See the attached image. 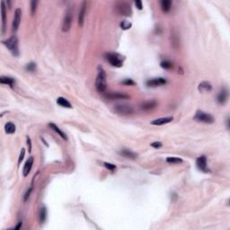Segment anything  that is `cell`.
<instances>
[{"mask_svg":"<svg viewBox=\"0 0 230 230\" xmlns=\"http://www.w3.org/2000/svg\"><path fill=\"white\" fill-rule=\"evenodd\" d=\"M106 73L102 67H98V74L95 80V87L97 92L103 94L107 89V81H106Z\"/></svg>","mask_w":230,"mask_h":230,"instance_id":"1","label":"cell"},{"mask_svg":"<svg viewBox=\"0 0 230 230\" xmlns=\"http://www.w3.org/2000/svg\"><path fill=\"white\" fill-rule=\"evenodd\" d=\"M3 44L10 50L12 54L15 57H17L19 55V48H18V39L16 36L13 35L10 38H8L7 40L4 41Z\"/></svg>","mask_w":230,"mask_h":230,"instance_id":"2","label":"cell"},{"mask_svg":"<svg viewBox=\"0 0 230 230\" xmlns=\"http://www.w3.org/2000/svg\"><path fill=\"white\" fill-rule=\"evenodd\" d=\"M105 59L112 67H121L123 65L124 58L119 53H115V52L106 53L105 54Z\"/></svg>","mask_w":230,"mask_h":230,"instance_id":"3","label":"cell"},{"mask_svg":"<svg viewBox=\"0 0 230 230\" xmlns=\"http://www.w3.org/2000/svg\"><path fill=\"white\" fill-rule=\"evenodd\" d=\"M194 120L200 122H203V123H213L214 122V117L207 113L203 111H197L195 115H194Z\"/></svg>","mask_w":230,"mask_h":230,"instance_id":"4","label":"cell"},{"mask_svg":"<svg viewBox=\"0 0 230 230\" xmlns=\"http://www.w3.org/2000/svg\"><path fill=\"white\" fill-rule=\"evenodd\" d=\"M114 111L120 115H131L134 113V109L129 104L119 103L114 106Z\"/></svg>","mask_w":230,"mask_h":230,"instance_id":"5","label":"cell"},{"mask_svg":"<svg viewBox=\"0 0 230 230\" xmlns=\"http://www.w3.org/2000/svg\"><path fill=\"white\" fill-rule=\"evenodd\" d=\"M116 11L121 15H125V16H131L132 14L131 6L128 3L125 2H119L115 6Z\"/></svg>","mask_w":230,"mask_h":230,"instance_id":"6","label":"cell"},{"mask_svg":"<svg viewBox=\"0 0 230 230\" xmlns=\"http://www.w3.org/2000/svg\"><path fill=\"white\" fill-rule=\"evenodd\" d=\"M72 20H73V11L72 8H68L67 10L64 19H63V23H62V31L63 32H68L71 28L72 24Z\"/></svg>","mask_w":230,"mask_h":230,"instance_id":"7","label":"cell"},{"mask_svg":"<svg viewBox=\"0 0 230 230\" xmlns=\"http://www.w3.org/2000/svg\"><path fill=\"white\" fill-rule=\"evenodd\" d=\"M21 18H22V11L20 8H16L14 11V15L13 19V24H12V29L13 32H16L19 28L20 22H21Z\"/></svg>","mask_w":230,"mask_h":230,"instance_id":"8","label":"cell"},{"mask_svg":"<svg viewBox=\"0 0 230 230\" xmlns=\"http://www.w3.org/2000/svg\"><path fill=\"white\" fill-rule=\"evenodd\" d=\"M167 83L166 79H164L163 77H156V78H152L149 79L146 82V85L148 87H157L160 86H164Z\"/></svg>","mask_w":230,"mask_h":230,"instance_id":"9","label":"cell"},{"mask_svg":"<svg viewBox=\"0 0 230 230\" xmlns=\"http://www.w3.org/2000/svg\"><path fill=\"white\" fill-rule=\"evenodd\" d=\"M196 165H197L198 169L201 172H204V173L209 172V170L207 167V157L205 155H200L198 157L196 160Z\"/></svg>","mask_w":230,"mask_h":230,"instance_id":"10","label":"cell"},{"mask_svg":"<svg viewBox=\"0 0 230 230\" xmlns=\"http://www.w3.org/2000/svg\"><path fill=\"white\" fill-rule=\"evenodd\" d=\"M105 96H106V98L110 99V100H127V99H130V96L127 94L121 93V92L108 93Z\"/></svg>","mask_w":230,"mask_h":230,"instance_id":"11","label":"cell"},{"mask_svg":"<svg viewBox=\"0 0 230 230\" xmlns=\"http://www.w3.org/2000/svg\"><path fill=\"white\" fill-rule=\"evenodd\" d=\"M87 2H83L82 6H81V9L79 11V14H78V24L79 26H83L84 25V22H85V17H86V14H87Z\"/></svg>","mask_w":230,"mask_h":230,"instance_id":"12","label":"cell"},{"mask_svg":"<svg viewBox=\"0 0 230 230\" xmlns=\"http://www.w3.org/2000/svg\"><path fill=\"white\" fill-rule=\"evenodd\" d=\"M228 91L226 89V88H222L220 91H219V95L217 96V101L219 103V104H224L227 103L228 101Z\"/></svg>","mask_w":230,"mask_h":230,"instance_id":"13","label":"cell"},{"mask_svg":"<svg viewBox=\"0 0 230 230\" xmlns=\"http://www.w3.org/2000/svg\"><path fill=\"white\" fill-rule=\"evenodd\" d=\"M157 105V103L155 100H149V101H146L141 103L140 108L143 111H150V110L155 109Z\"/></svg>","mask_w":230,"mask_h":230,"instance_id":"14","label":"cell"},{"mask_svg":"<svg viewBox=\"0 0 230 230\" xmlns=\"http://www.w3.org/2000/svg\"><path fill=\"white\" fill-rule=\"evenodd\" d=\"M33 161H34L33 157V156H31V157H29V159L25 162V164H24V166H23V170H22V174H23V176H24V177H26V176L29 175V173L31 172V170H32V168H33Z\"/></svg>","mask_w":230,"mask_h":230,"instance_id":"15","label":"cell"},{"mask_svg":"<svg viewBox=\"0 0 230 230\" xmlns=\"http://www.w3.org/2000/svg\"><path fill=\"white\" fill-rule=\"evenodd\" d=\"M174 121L173 117H164V118H159V119L154 120V121H151V124L155 125V126H161V125L170 123L171 121Z\"/></svg>","mask_w":230,"mask_h":230,"instance_id":"16","label":"cell"},{"mask_svg":"<svg viewBox=\"0 0 230 230\" xmlns=\"http://www.w3.org/2000/svg\"><path fill=\"white\" fill-rule=\"evenodd\" d=\"M198 89L200 93H207V92H210L212 90V85L209 83V82H207V81H203L201 82L199 87H198Z\"/></svg>","mask_w":230,"mask_h":230,"instance_id":"17","label":"cell"},{"mask_svg":"<svg viewBox=\"0 0 230 230\" xmlns=\"http://www.w3.org/2000/svg\"><path fill=\"white\" fill-rule=\"evenodd\" d=\"M1 12H2V33H5L6 31V6L5 2H1Z\"/></svg>","mask_w":230,"mask_h":230,"instance_id":"18","label":"cell"},{"mask_svg":"<svg viewBox=\"0 0 230 230\" xmlns=\"http://www.w3.org/2000/svg\"><path fill=\"white\" fill-rule=\"evenodd\" d=\"M49 127H50L51 130H53L56 133H58V134H59V135L62 139H65V140L67 139L66 134L62 131H61V130H60V129H59L57 125H56V124H54V123H52V122H51V123H50V124H49Z\"/></svg>","mask_w":230,"mask_h":230,"instance_id":"19","label":"cell"},{"mask_svg":"<svg viewBox=\"0 0 230 230\" xmlns=\"http://www.w3.org/2000/svg\"><path fill=\"white\" fill-rule=\"evenodd\" d=\"M0 83L3 84V85H8L11 87H13V86L15 83V80L10 77H4V76H2V77H0Z\"/></svg>","mask_w":230,"mask_h":230,"instance_id":"20","label":"cell"},{"mask_svg":"<svg viewBox=\"0 0 230 230\" xmlns=\"http://www.w3.org/2000/svg\"><path fill=\"white\" fill-rule=\"evenodd\" d=\"M57 103L59 105L64 107V108H72V105L69 103V101L67 100L66 98H64V97H59L57 99Z\"/></svg>","mask_w":230,"mask_h":230,"instance_id":"21","label":"cell"},{"mask_svg":"<svg viewBox=\"0 0 230 230\" xmlns=\"http://www.w3.org/2000/svg\"><path fill=\"white\" fill-rule=\"evenodd\" d=\"M120 154H121V155H123V156H125L127 158H131V159H135L138 156L137 154L132 152V151L129 150V149H123V150H121V152H120Z\"/></svg>","mask_w":230,"mask_h":230,"instance_id":"22","label":"cell"},{"mask_svg":"<svg viewBox=\"0 0 230 230\" xmlns=\"http://www.w3.org/2000/svg\"><path fill=\"white\" fill-rule=\"evenodd\" d=\"M171 6H172V1L170 0H163L161 1V8L164 13L170 11L171 9Z\"/></svg>","mask_w":230,"mask_h":230,"instance_id":"23","label":"cell"},{"mask_svg":"<svg viewBox=\"0 0 230 230\" xmlns=\"http://www.w3.org/2000/svg\"><path fill=\"white\" fill-rule=\"evenodd\" d=\"M5 131L7 134H14L15 132V125L13 122H7L5 125Z\"/></svg>","mask_w":230,"mask_h":230,"instance_id":"24","label":"cell"},{"mask_svg":"<svg viewBox=\"0 0 230 230\" xmlns=\"http://www.w3.org/2000/svg\"><path fill=\"white\" fill-rule=\"evenodd\" d=\"M46 217H47V209L45 207H42L40 210V222L43 223L46 219Z\"/></svg>","mask_w":230,"mask_h":230,"instance_id":"25","label":"cell"},{"mask_svg":"<svg viewBox=\"0 0 230 230\" xmlns=\"http://www.w3.org/2000/svg\"><path fill=\"white\" fill-rule=\"evenodd\" d=\"M166 162L169 164H181L183 160L179 157H167Z\"/></svg>","mask_w":230,"mask_h":230,"instance_id":"26","label":"cell"},{"mask_svg":"<svg viewBox=\"0 0 230 230\" xmlns=\"http://www.w3.org/2000/svg\"><path fill=\"white\" fill-rule=\"evenodd\" d=\"M161 67L164 68V69H171V68H173V63L172 62H170V61H168V60H164V61H162L161 62Z\"/></svg>","mask_w":230,"mask_h":230,"instance_id":"27","label":"cell"},{"mask_svg":"<svg viewBox=\"0 0 230 230\" xmlns=\"http://www.w3.org/2000/svg\"><path fill=\"white\" fill-rule=\"evenodd\" d=\"M121 27L123 30H128L131 27V23L127 20H124L121 22Z\"/></svg>","mask_w":230,"mask_h":230,"instance_id":"28","label":"cell"},{"mask_svg":"<svg viewBox=\"0 0 230 230\" xmlns=\"http://www.w3.org/2000/svg\"><path fill=\"white\" fill-rule=\"evenodd\" d=\"M35 68H36V64L33 63V62H31V63L27 64L26 67H25V69L28 70V71H31V72H33L35 70Z\"/></svg>","mask_w":230,"mask_h":230,"instance_id":"29","label":"cell"},{"mask_svg":"<svg viewBox=\"0 0 230 230\" xmlns=\"http://www.w3.org/2000/svg\"><path fill=\"white\" fill-rule=\"evenodd\" d=\"M122 85H125V86H135V82L132 80V79H130V78H127V79H124L122 82H121Z\"/></svg>","mask_w":230,"mask_h":230,"instance_id":"30","label":"cell"},{"mask_svg":"<svg viewBox=\"0 0 230 230\" xmlns=\"http://www.w3.org/2000/svg\"><path fill=\"white\" fill-rule=\"evenodd\" d=\"M37 5H38V1H32L31 2V13H32V14H34V13L36 11Z\"/></svg>","mask_w":230,"mask_h":230,"instance_id":"31","label":"cell"},{"mask_svg":"<svg viewBox=\"0 0 230 230\" xmlns=\"http://www.w3.org/2000/svg\"><path fill=\"white\" fill-rule=\"evenodd\" d=\"M103 164H104V166H105L107 169H109L111 171H114V170L116 169V165H115V164H111V163H107V162H104Z\"/></svg>","mask_w":230,"mask_h":230,"instance_id":"32","label":"cell"},{"mask_svg":"<svg viewBox=\"0 0 230 230\" xmlns=\"http://www.w3.org/2000/svg\"><path fill=\"white\" fill-rule=\"evenodd\" d=\"M24 155H25V149L24 148H22L21 150V153H20V156H19V160H18V164H21L23 158H24Z\"/></svg>","mask_w":230,"mask_h":230,"instance_id":"33","label":"cell"},{"mask_svg":"<svg viewBox=\"0 0 230 230\" xmlns=\"http://www.w3.org/2000/svg\"><path fill=\"white\" fill-rule=\"evenodd\" d=\"M26 141H27V146H28V150H29V152H32V140H31V139L29 138V136H27Z\"/></svg>","mask_w":230,"mask_h":230,"instance_id":"34","label":"cell"},{"mask_svg":"<svg viewBox=\"0 0 230 230\" xmlns=\"http://www.w3.org/2000/svg\"><path fill=\"white\" fill-rule=\"evenodd\" d=\"M150 146L151 147H153L155 148H159V147H161L162 146H163V144L161 142H158V141H156V142H153L150 144Z\"/></svg>","mask_w":230,"mask_h":230,"instance_id":"35","label":"cell"},{"mask_svg":"<svg viewBox=\"0 0 230 230\" xmlns=\"http://www.w3.org/2000/svg\"><path fill=\"white\" fill-rule=\"evenodd\" d=\"M135 5H136V6H137V8H138V9L142 10L143 6H142V2H141V1H135Z\"/></svg>","mask_w":230,"mask_h":230,"instance_id":"36","label":"cell"},{"mask_svg":"<svg viewBox=\"0 0 230 230\" xmlns=\"http://www.w3.org/2000/svg\"><path fill=\"white\" fill-rule=\"evenodd\" d=\"M32 190H33V188H30V190H28V191H27V192L25 193V195H24V198H23V200H27V199H28V198H29V196L31 195Z\"/></svg>","mask_w":230,"mask_h":230,"instance_id":"37","label":"cell"},{"mask_svg":"<svg viewBox=\"0 0 230 230\" xmlns=\"http://www.w3.org/2000/svg\"><path fill=\"white\" fill-rule=\"evenodd\" d=\"M22 222H19L18 226H17V227H15V228H14V229H18V228H20V227L22 226Z\"/></svg>","mask_w":230,"mask_h":230,"instance_id":"38","label":"cell"}]
</instances>
